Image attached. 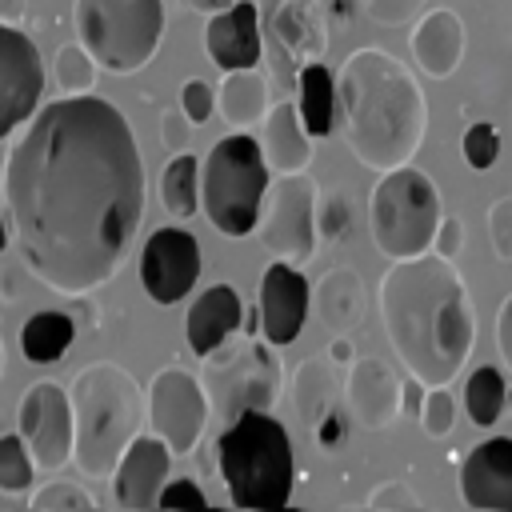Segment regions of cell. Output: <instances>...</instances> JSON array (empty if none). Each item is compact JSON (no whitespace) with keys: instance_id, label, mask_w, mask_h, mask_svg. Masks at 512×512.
<instances>
[{"instance_id":"1","label":"cell","mask_w":512,"mask_h":512,"mask_svg":"<svg viewBox=\"0 0 512 512\" xmlns=\"http://www.w3.org/2000/svg\"><path fill=\"white\" fill-rule=\"evenodd\" d=\"M0 196L20 264L60 296L112 280L144 216V160L124 112L64 96L32 112L4 156Z\"/></svg>"},{"instance_id":"2","label":"cell","mask_w":512,"mask_h":512,"mask_svg":"<svg viewBox=\"0 0 512 512\" xmlns=\"http://www.w3.org/2000/svg\"><path fill=\"white\" fill-rule=\"evenodd\" d=\"M380 324L396 360L424 388L452 384L472 352L476 316L448 256H408L380 276Z\"/></svg>"},{"instance_id":"3","label":"cell","mask_w":512,"mask_h":512,"mask_svg":"<svg viewBox=\"0 0 512 512\" xmlns=\"http://www.w3.org/2000/svg\"><path fill=\"white\" fill-rule=\"evenodd\" d=\"M336 112L348 152L376 172L408 164L428 132L424 88L384 48L348 52L336 72Z\"/></svg>"},{"instance_id":"4","label":"cell","mask_w":512,"mask_h":512,"mask_svg":"<svg viewBox=\"0 0 512 512\" xmlns=\"http://www.w3.org/2000/svg\"><path fill=\"white\" fill-rule=\"evenodd\" d=\"M68 400H72V428H76L72 460L88 480H108L124 448L140 436L144 396L120 364L96 360L76 372Z\"/></svg>"},{"instance_id":"5","label":"cell","mask_w":512,"mask_h":512,"mask_svg":"<svg viewBox=\"0 0 512 512\" xmlns=\"http://www.w3.org/2000/svg\"><path fill=\"white\" fill-rule=\"evenodd\" d=\"M216 468L228 500L248 512H280L296 484L288 428L264 408L240 412L216 436Z\"/></svg>"},{"instance_id":"6","label":"cell","mask_w":512,"mask_h":512,"mask_svg":"<svg viewBox=\"0 0 512 512\" xmlns=\"http://www.w3.org/2000/svg\"><path fill=\"white\" fill-rule=\"evenodd\" d=\"M268 160L260 152V140L248 132H232L212 144V152L200 164V208L208 224L224 236H252L264 192H268Z\"/></svg>"},{"instance_id":"7","label":"cell","mask_w":512,"mask_h":512,"mask_svg":"<svg viewBox=\"0 0 512 512\" xmlns=\"http://www.w3.org/2000/svg\"><path fill=\"white\" fill-rule=\"evenodd\" d=\"M440 192L428 180V172L400 164L380 172L372 196H368V228L372 244L388 260H408L432 248L436 224H440Z\"/></svg>"},{"instance_id":"8","label":"cell","mask_w":512,"mask_h":512,"mask_svg":"<svg viewBox=\"0 0 512 512\" xmlns=\"http://www.w3.org/2000/svg\"><path fill=\"white\" fill-rule=\"evenodd\" d=\"M80 44L104 72H140L164 36V0H76Z\"/></svg>"},{"instance_id":"9","label":"cell","mask_w":512,"mask_h":512,"mask_svg":"<svg viewBox=\"0 0 512 512\" xmlns=\"http://www.w3.org/2000/svg\"><path fill=\"white\" fill-rule=\"evenodd\" d=\"M204 360H208V368H204L200 384L216 412H224L228 420H236L248 408L272 412V404L280 396V364H276V352L268 340L260 344L252 336L248 344L224 352L220 360H216V352H208Z\"/></svg>"},{"instance_id":"10","label":"cell","mask_w":512,"mask_h":512,"mask_svg":"<svg viewBox=\"0 0 512 512\" xmlns=\"http://www.w3.org/2000/svg\"><path fill=\"white\" fill-rule=\"evenodd\" d=\"M256 16H260L268 68L276 84L288 92L296 88L300 68L312 60H324L328 52L320 0H256Z\"/></svg>"},{"instance_id":"11","label":"cell","mask_w":512,"mask_h":512,"mask_svg":"<svg viewBox=\"0 0 512 512\" xmlns=\"http://www.w3.org/2000/svg\"><path fill=\"white\" fill-rule=\"evenodd\" d=\"M256 236L264 252L288 264H308L316 252V184L304 172H284L264 192V208L256 220Z\"/></svg>"},{"instance_id":"12","label":"cell","mask_w":512,"mask_h":512,"mask_svg":"<svg viewBox=\"0 0 512 512\" xmlns=\"http://www.w3.org/2000/svg\"><path fill=\"white\" fill-rule=\"evenodd\" d=\"M208 392L204 384L184 368H160L148 384V424L152 432L172 448V456L196 452L204 428H208Z\"/></svg>"},{"instance_id":"13","label":"cell","mask_w":512,"mask_h":512,"mask_svg":"<svg viewBox=\"0 0 512 512\" xmlns=\"http://www.w3.org/2000/svg\"><path fill=\"white\" fill-rule=\"evenodd\" d=\"M16 428L36 460V468L56 472L72 460V432H76L72 400L60 384H52V380L28 384V392L20 396V408H16Z\"/></svg>"},{"instance_id":"14","label":"cell","mask_w":512,"mask_h":512,"mask_svg":"<svg viewBox=\"0 0 512 512\" xmlns=\"http://www.w3.org/2000/svg\"><path fill=\"white\" fill-rule=\"evenodd\" d=\"M44 96V60L28 32L0 20V140L32 120Z\"/></svg>"},{"instance_id":"15","label":"cell","mask_w":512,"mask_h":512,"mask_svg":"<svg viewBox=\"0 0 512 512\" xmlns=\"http://www.w3.org/2000/svg\"><path fill=\"white\" fill-rule=\"evenodd\" d=\"M200 280V244L188 228H156L140 252V284L156 304H180Z\"/></svg>"},{"instance_id":"16","label":"cell","mask_w":512,"mask_h":512,"mask_svg":"<svg viewBox=\"0 0 512 512\" xmlns=\"http://www.w3.org/2000/svg\"><path fill=\"white\" fill-rule=\"evenodd\" d=\"M308 304H312V288H308L304 272L288 260H272L264 268V280H260V332H264V340L272 348L292 344L308 320Z\"/></svg>"},{"instance_id":"17","label":"cell","mask_w":512,"mask_h":512,"mask_svg":"<svg viewBox=\"0 0 512 512\" xmlns=\"http://www.w3.org/2000/svg\"><path fill=\"white\" fill-rule=\"evenodd\" d=\"M460 496L468 508L512 512V436H488L464 452Z\"/></svg>"},{"instance_id":"18","label":"cell","mask_w":512,"mask_h":512,"mask_svg":"<svg viewBox=\"0 0 512 512\" xmlns=\"http://www.w3.org/2000/svg\"><path fill=\"white\" fill-rule=\"evenodd\" d=\"M204 48L220 72L232 68H256L264 56V36H260V16L252 0H232L228 8L208 16L204 28Z\"/></svg>"},{"instance_id":"19","label":"cell","mask_w":512,"mask_h":512,"mask_svg":"<svg viewBox=\"0 0 512 512\" xmlns=\"http://www.w3.org/2000/svg\"><path fill=\"white\" fill-rule=\"evenodd\" d=\"M344 400L348 412L360 428L380 432L400 416V380L392 376V368L376 356H356L348 364V380H344Z\"/></svg>"},{"instance_id":"20","label":"cell","mask_w":512,"mask_h":512,"mask_svg":"<svg viewBox=\"0 0 512 512\" xmlns=\"http://www.w3.org/2000/svg\"><path fill=\"white\" fill-rule=\"evenodd\" d=\"M168 464H172V448L148 432V436H136L116 472H112V492H116V504L120 508H152L160 500V488L168 480Z\"/></svg>"},{"instance_id":"21","label":"cell","mask_w":512,"mask_h":512,"mask_svg":"<svg viewBox=\"0 0 512 512\" xmlns=\"http://www.w3.org/2000/svg\"><path fill=\"white\" fill-rule=\"evenodd\" d=\"M240 324H244V304H240L236 288L220 280V284L204 288V292L192 300V308H188V316H184V340H188V348H192L196 356H208V352H216Z\"/></svg>"},{"instance_id":"22","label":"cell","mask_w":512,"mask_h":512,"mask_svg":"<svg viewBox=\"0 0 512 512\" xmlns=\"http://www.w3.org/2000/svg\"><path fill=\"white\" fill-rule=\"evenodd\" d=\"M408 44H412V60L424 76L448 80L460 68V56H464V24L452 8H432L416 20Z\"/></svg>"},{"instance_id":"23","label":"cell","mask_w":512,"mask_h":512,"mask_svg":"<svg viewBox=\"0 0 512 512\" xmlns=\"http://www.w3.org/2000/svg\"><path fill=\"white\" fill-rule=\"evenodd\" d=\"M260 152L268 160L272 172H304L312 160V136L300 120V108L292 100H276L268 104L264 120H260Z\"/></svg>"},{"instance_id":"24","label":"cell","mask_w":512,"mask_h":512,"mask_svg":"<svg viewBox=\"0 0 512 512\" xmlns=\"http://www.w3.org/2000/svg\"><path fill=\"white\" fill-rule=\"evenodd\" d=\"M364 280L352 268H328L316 284V312L320 324L328 332H356V324L364 320Z\"/></svg>"},{"instance_id":"25","label":"cell","mask_w":512,"mask_h":512,"mask_svg":"<svg viewBox=\"0 0 512 512\" xmlns=\"http://www.w3.org/2000/svg\"><path fill=\"white\" fill-rule=\"evenodd\" d=\"M268 84L256 68H232L220 76V88H216V108L224 116L228 128H252L264 120L268 112Z\"/></svg>"},{"instance_id":"26","label":"cell","mask_w":512,"mask_h":512,"mask_svg":"<svg viewBox=\"0 0 512 512\" xmlns=\"http://www.w3.org/2000/svg\"><path fill=\"white\" fill-rule=\"evenodd\" d=\"M296 108H300V120H304L312 140L332 136V128H336V76L328 72L324 60H312V64L300 68V76H296Z\"/></svg>"},{"instance_id":"27","label":"cell","mask_w":512,"mask_h":512,"mask_svg":"<svg viewBox=\"0 0 512 512\" xmlns=\"http://www.w3.org/2000/svg\"><path fill=\"white\" fill-rule=\"evenodd\" d=\"M72 340H76V320L68 312H56V308L32 312L24 320V328H20V352H24L28 364H56V360H64Z\"/></svg>"},{"instance_id":"28","label":"cell","mask_w":512,"mask_h":512,"mask_svg":"<svg viewBox=\"0 0 512 512\" xmlns=\"http://www.w3.org/2000/svg\"><path fill=\"white\" fill-rule=\"evenodd\" d=\"M160 204L168 208V216L188 220L200 208V160L192 152H172V160L164 164L160 176Z\"/></svg>"},{"instance_id":"29","label":"cell","mask_w":512,"mask_h":512,"mask_svg":"<svg viewBox=\"0 0 512 512\" xmlns=\"http://www.w3.org/2000/svg\"><path fill=\"white\" fill-rule=\"evenodd\" d=\"M292 404H296V412H300V420L308 428H316L324 416L336 412V404H332V372L320 360H304L296 368V376H292Z\"/></svg>"},{"instance_id":"30","label":"cell","mask_w":512,"mask_h":512,"mask_svg":"<svg viewBox=\"0 0 512 512\" xmlns=\"http://www.w3.org/2000/svg\"><path fill=\"white\" fill-rule=\"evenodd\" d=\"M504 396H508V384L500 376V368L492 364H480L468 372V384H464V408H468V420L476 428H492L504 412Z\"/></svg>"},{"instance_id":"31","label":"cell","mask_w":512,"mask_h":512,"mask_svg":"<svg viewBox=\"0 0 512 512\" xmlns=\"http://www.w3.org/2000/svg\"><path fill=\"white\" fill-rule=\"evenodd\" d=\"M96 60L92 52L76 40V44H60L52 56V80L60 88V96H88L96 88Z\"/></svg>"},{"instance_id":"32","label":"cell","mask_w":512,"mask_h":512,"mask_svg":"<svg viewBox=\"0 0 512 512\" xmlns=\"http://www.w3.org/2000/svg\"><path fill=\"white\" fill-rule=\"evenodd\" d=\"M32 472H36V460L28 452V444L20 440V432H4L0 436V492L16 496L32 484Z\"/></svg>"},{"instance_id":"33","label":"cell","mask_w":512,"mask_h":512,"mask_svg":"<svg viewBox=\"0 0 512 512\" xmlns=\"http://www.w3.org/2000/svg\"><path fill=\"white\" fill-rule=\"evenodd\" d=\"M36 512H92L96 508V500L80 488V484H72V480H52V484H44L40 492H32V500H28Z\"/></svg>"},{"instance_id":"34","label":"cell","mask_w":512,"mask_h":512,"mask_svg":"<svg viewBox=\"0 0 512 512\" xmlns=\"http://www.w3.org/2000/svg\"><path fill=\"white\" fill-rule=\"evenodd\" d=\"M420 424H424V432H428L432 440H444V436L452 432V424H456V400H452L448 384H436V388L424 392Z\"/></svg>"},{"instance_id":"35","label":"cell","mask_w":512,"mask_h":512,"mask_svg":"<svg viewBox=\"0 0 512 512\" xmlns=\"http://www.w3.org/2000/svg\"><path fill=\"white\" fill-rule=\"evenodd\" d=\"M460 148H464L468 168L488 172V168L496 164V156H500V136H496V128H492L488 120H476V124H468V132H464Z\"/></svg>"},{"instance_id":"36","label":"cell","mask_w":512,"mask_h":512,"mask_svg":"<svg viewBox=\"0 0 512 512\" xmlns=\"http://www.w3.org/2000/svg\"><path fill=\"white\" fill-rule=\"evenodd\" d=\"M356 4L368 20H376L384 28H408V24H416V16L424 8V0H356Z\"/></svg>"},{"instance_id":"37","label":"cell","mask_w":512,"mask_h":512,"mask_svg":"<svg viewBox=\"0 0 512 512\" xmlns=\"http://www.w3.org/2000/svg\"><path fill=\"white\" fill-rule=\"evenodd\" d=\"M488 240L500 264H512V196H496L488 204Z\"/></svg>"},{"instance_id":"38","label":"cell","mask_w":512,"mask_h":512,"mask_svg":"<svg viewBox=\"0 0 512 512\" xmlns=\"http://www.w3.org/2000/svg\"><path fill=\"white\" fill-rule=\"evenodd\" d=\"M180 108L192 124H204L212 112H216V88L208 80H184L180 88Z\"/></svg>"},{"instance_id":"39","label":"cell","mask_w":512,"mask_h":512,"mask_svg":"<svg viewBox=\"0 0 512 512\" xmlns=\"http://www.w3.org/2000/svg\"><path fill=\"white\" fill-rule=\"evenodd\" d=\"M156 504H160V508H204L208 496L200 492V484H196L192 476H180V480H164Z\"/></svg>"},{"instance_id":"40","label":"cell","mask_w":512,"mask_h":512,"mask_svg":"<svg viewBox=\"0 0 512 512\" xmlns=\"http://www.w3.org/2000/svg\"><path fill=\"white\" fill-rule=\"evenodd\" d=\"M192 120L184 116V108H168V112H160V140H164V148L168 152H188V144H192Z\"/></svg>"},{"instance_id":"41","label":"cell","mask_w":512,"mask_h":512,"mask_svg":"<svg viewBox=\"0 0 512 512\" xmlns=\"http://www.w3.org/2000/svg\"><path fill=\"white\" fill-rule=\"evenodd\" d=\"M344 224H348V204H344V196H316V232L320 236H328V240H336V236H344Z\"/></svg>"},{"instance_id":"42","label":"cell","mask_w":512,"mask_h":512,"mask_svg":"<svg viewBox=\"0 0 512 512\" xmlns=\"http://www.w3.org/2000/svg\"><path fill=\"white\" fill-rule=\"evenodd\" d=\"M432 248L440 252V256H460V248H464V220L460 216H440V224H436V236H432Z\"/></svg>"},{"instance_id":"43","label":"cell","mask_w":512,"mask_h":512,"mask_svg":"<svg viewBox=\"0 0 512 512\" xmlns=\"http://www.w3.org/2000/svg\"><path fill=\"white\" fill-rule=\"evenodd\" d=\"M368 504H372V508H420L416 492H412L404 480H388V484H380V488L368 496Z\"/></svg>"},{"instance_id":"44","label":"cell","mask_w":512,"mask_h":512,"mask_svg":"<svg viewBox=\"0 0 512 512\" xmlns=\"http://www.w3.org/2000/svg\"><path fill=\"white\" fill-rule=\"evenodd\" d=\"M312 436H316V444H320L324 452H336V448H340V440H344V420H340V412L324 416V420L312 428Z\"/></svg>"},{"instance_id":"45","label":"cell","mask_w":512,"mask_h":512,"mask_svg":"<svg viewBox=\"0 0 512 512\" xmlns=\"http://www.w3.org/2000/svg\"><path fill=\"white\" fill-rule=\"evenodd\" d=\"M496 348H500V356H504V364L512 368V296L500 304V312H496Z\"/></svg>"},{"instance_id":"46","label":"cell","mask_w":512,"mask_h":512,"mask_svg":"<svg viewBox=\"0 0 512 512\" xmlns=\"http://www.w3.org/2000/svg\"><path fill=\"white\" fill-rule=\"evenodd\" d=\"M424 404V384L412 376L408 384H400V416H416Z\"/></svg>"},{"instance_id":"47","label":"cell","mask_w":512,"mask_h":512,"mask_svg":"<svg viewBox=\"0 0 512 512\" xmlns=\"http://www.w3.org/2000/svg\"><path fill=\"white\" fill-rule=\"evenodd\" d=\"M332 360L336 364H352L356 356H352V340H348V332H336V340H332Z\"/></svg>"},{"instance_id":"48","label":"cell","mask_w":512,"mask_h":512,"mask_svg":"<svg viewBox=\"0 0 512 512\" xmlns=\"http://www.w3.org/2000/svg\"><path fill=\"white\" fill-rule=\"evenodd\" d=\"M20 12H24V4H20V0H0V20H4V24H16V20H20Z\"/></svg>"},{"instance_id":"49","label":"cell","mask_w":512,"mask_h":512,"mask_svg":"<svg viewBox=\"0 0 512 512\" xmlns=\"http://www.w3.org/2000/svg\"><path fill=\"white\" fill-rule=\"evenodd\" d=\"M184 4H188L192 12H208V16H212V12H220V8H228L232 0H184Z\"/></svg>"},{"instance_id":"50","label":"cell","mask_w":512,"mask_h":512,"mask_svg":"<svg viewBox=\"0 0 512 512\" xmlns=\"http://www.w3.org/2000/svg\"><path fill=\"white\" fill-rule=\"evenodd\" d=\"M8 244H12V228H8V212L0 208V252H4Z\"/></svg>"},{"instance_id":"51","label":"cell","mask_w":512,"mask_h":512,"mask_svg":"<svg viewBox=\"0 0 512 512\" xmlns=\"http://www.w3.org/2000/svg\"><path fill=\"white\" fill-rule=\"evenodd\" d=\"M504 408H512V388H508V396H504Z\"/></svg>"},{"instance_id":"52","label":"cell","mask_w":512,"mask_h":512,"mask_svg":"<svg viewBox=\"0 0 512 512\" xmlns=\"http://www.w3.org/2000/svg\"><path fill=\"white\" fill-rule=\"evenodd\" d=\"M0 368H4V352H0Z\"/></svg>"},{"instance_id":"53","label":"cell","mask_w":512,"mask_h":512,"mask_svg":"<svg viewBox=\"0 0 512 512\" xmlns=\"http://www.w3.org/2000/svg\"><path fill=\"white\" fill-rule=\"evenodd\" d=\"M0 172H4V164H0Z\"/></svg>"}]
</instances>
